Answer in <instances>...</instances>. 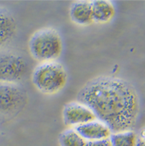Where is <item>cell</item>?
Returning <instances> with one entry per match:
<instances>
[{"mask_svg": "<svg viewBox=\"0 0 145 146\" xmlns=\"http://www.w3.org/2000/svg\"><path fill=\"white\" fill-rule=\"evenodd\" d=\"M113 146H137L139 138L133 131L113 133L109 138Z\"/></svg>", "mask_w": 145, "mask_h": 146, "instance_id": "11", "label": "cell"}, {"mask_svg": "<svg viewBox=\"0 0 145 146\" xmlns=\"http://www.w3.org/2000/svg\"><path fill=\"white\" fill-rule=\"evenodd\" d=\"M68 76L64 67L58 62L40 63L33 73V83L42 93L54 94L64 87Z\"/></svg>", "mask_w": 145, "mask_h": 146, "instance_id": "3", "label": "cell"}, {"mask_svg": "<svg viewBox=\"0 0 145 146\" xmlns=\"http://www.w3.org/2000/svg\"><path fill=\"white\" fill-rule=\"evenodd\" d=\"M72 21L78 25H89L93 22L92 2L79 1L73 4L70 10Z\"/></svg>", "mask_w": 145, "mask_h": 146, "instance_id": "8", "label": "cell"}, {"mask_svg": "<svg viewBox=\"0 0 145 146\" xmlns=\"http://www.w3.org/2000/svg\"><path fill=\"white\" fill-rule=\"evenodd\" d=\"M137 146H145V143L144 141L140 140L139 138V140H138V142H137Z\"/></svg>", "mask_w": 145, "mask_h": 146, "instance_id": "15", "label": "cell"}, {"mask_svg": "<svg viewBox=\"0 0 145 146\" xmlns=\"http://www.w3.org/2000/svg\"><path fill=\"white\" fill-rule=\"evenodd\" d=\"M61 146H86L87 141L78 134L75 128L65 130L60 135Z\"/></svg>", "mask_w": 145, "mask_h": 146, "instance_id": "12", "label": "cell"}, {"mask_svg": "<svg viewBox=\"0 0 145 146\" xmlns=\"http://www.w3.org/2000/svg\"><path fill=\"white\" fill-rule=\"evenodd\" d=\"M17 25L13 17L0 6V48L9 42L16 33Z\"/></svg>", "mask_w": 145, "mask_h": 146, "instance_id": "9", "label": "cell"}, {"mask_svg": "<svg viewBox=\"0 0 145 146\" xmlns=\"http://www.w3.org/2000/svg\"><path fill=\"white\" fill-rule=\"evenodd\" d=\"M86 146H113V145L109 138H106L94 141H88Z\"/></svg>", "mask_w": 145, "mask_h": 146, "instance_id": "13", "label": "cell"}, {"mask_svg": "<svg viewBox=\"0 0 145 146\" xmlns=\"http://www.w3.org/2000/svg\"><path fill=\"white\" fill-rule=\"evenodd\" d=\"M74 128L87 142L109 138L112 135L109 127L97 119Z\"/></svg>", "mask_w": 145, "mask_h": 146, "instance_id": "7", "label": "cell"}, {"mask_svg": "<svg viewBox=\"0 0 145 146\" xmlns=\"http://www.w3.org/2000/svg\"><path fill=\"white\" fill-rule=\"evenodd\" d=\"M93 22L105 23L109 22L115 15V8L110 1L97 0L92 2Z\"/></svg>", "mask_w": 145, "mask_h": 146, "instance_id": "10", "label": "cell"}, {"mask_svg": "<svg viewBox=\"0 0 145 146\" xmlns=\"http://www.w3.org/2000/svg\"><path fill=\"white\" fill-rule=\"evenodd\" d=\"M78 101L86 105L113 133L132 131L139 115L138 96L129 82L111 76H99L84 86Z\"/></svg>", "mask_w": 145, "mask_h": 146, "instance_id": "1", "label": "cell"}, {"mask_svg": "<svg viewBox=\"0 0 145 146\" xmlns=\"http://www.w3.org/2000/svg\"><path fill=\"white\" fill-rule=\"evenodd\" d=\"M27 71L26 61L12 52H0V82L17 84Z\"/></svg>", "mask_w": 145, "mask_h": 146, "instance_id": "4", "label": "cell"}, {"mask_svg": "<svg viewBox=\"0 0 145 146\" xmlns=\"http://www.w3.org/2000/svg\"><path fill=\"white\" fill-rule=\"evenodd\" d=\"M63 119L66 125L75 127L94 121L96 117L89 107L78 101L69 103L64 107Z\"/></svg>", "mask_w": 145, "mask_h": 146, "instance_id": "6", "label": "cell"}, {"mask_svg": "<svg viewBox=\"0 0 145 146\" xmlns=\"http://www.w3.org/2000/svg\"><path fill=\"white\" fill-rule=\"evenodd\" d=\"M25 92L17 84L0 82V113L17 111L25 104Z\"/></svg>", "mask_w": 145, "mask_h": 146, "instance_id": "5", "label": "cell"}, {"mask_svg": "<svg viewBox=\"0 0 145 146\" xmlns=\"http://www.w3.org/2000/svg\"><path fill=\"white\" fill-rule=\"evenodd\" d=\"M139 138L145 143V127H144V128H142V129H141V131H140Z\"/></svg>", "mask_w": 145, "mask_h": 146, "instance_id": "14", "label": "cell"}, {"mask_svg": "<svg viewBox=\"0 0 145 146\" xmlns=\"http://www.w3.org/2000/svg\"><path fill=\"white\" fill-rule=\"evenodd\" d=\"M29 48L36 61L54 62L62 54L63 44L60 34L54 29L44 28L36 31L31 36Z\"/></svg>", "mask_w": 145, "mask_h": 146, "instance_id": "2", "label": "cell"}]
</instances>
